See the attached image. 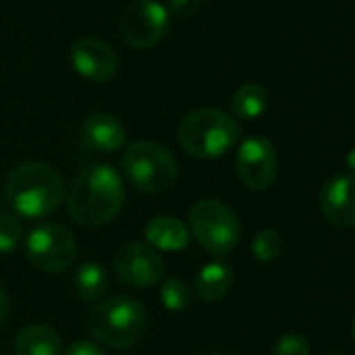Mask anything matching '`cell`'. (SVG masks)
Returning <instances> with one entry per match:
<instances>
[{"label":"cell","mask_w":355,"mask_h":355,"mask_svg":"<svg viewBox=\"0 0 355 355\" xmlns=\"http://www.w3.org/2000/svg\"><path fill=\"white\" fill-rule=\"evenodd\" d=\"M252 252H254V258L260 260V262H272L281 256L283 252V237L279 231L275 229H264L260 231L254 241H252Z\"/></svg>","instance_id":"obj_20"},{"label":"cell","mask_w":355,"mask_h":355,"mask_svg":"<svg viewBox=\"0 0 355 355\" xmlns=\"http://www.w3.org/2000/svg\"><path fill=\"white\" fill-rule=\"evenodd\" d=\"M17 355H58L60 354V337L54 329L33 324L23 329L15 341Z\"/></svg>","instance_id":"obj_16"},{"label":"cell","mask_w":355,"mask_h":355,"mask_svg":"<svg viewBox=\"0 0 355 355\" xmlns=\"http://www.w3.org/2000/svg\"><path fill=\"white\" fill-rule=\"evenodd\" d=\"M25 254L29 262L44 272H62L77 256V241L62 225L44 223L27 235Z\"/></svg>","instance_id":"obj_7"},{"label":"cell","mask_w":355,"mask_h":355,"mask_svg":"<svg viewBox=\"0 0 355 355\" xmlns=\"http://www.w3.org/2000/svg\"><path fill=\"white\" fill-rule=\"evenodd\" d=\"M189 227L198 243L214 256L233 252L241 235L235 212L216 200L198 202L189 212Z\"/></svg>","instance_id":"obj_6"},{"label":"cell","mask_w":355,"mask_h":355,"mask_svg":"<svg viewBox=\"0 0 355 355\" xmlns=\"http://www.w3.org/2000/svg\"><path fill=\"white\" fill-rule=\"evenodd\" d=\"M81 141L96 152H116L125 144V127L112 114L96 112L83 123Z\"/></svg>","instance_id":"obj_13"},{"label":"cell","mask_w":355,"mask_h":355,"mask_svg":"<svg viewBox=\"0 0 355 355\" xmlns=\"http://www.w3.org/2000/svg\"><path fill=\"white\" fill-rule=\"evenodd\" d=\"M125 202L121 175L106 164L85 166L67 191V212L79 225L96 229L112 220Z\"/></svg>","instance_id":"obj_1"},{"label":"cell","mask_w":355,"mask_h":355,"mask_svg":"<svg viewBox=\"0 0 355 355\" xmlns=\"http://www.w3.org/2000/svg\"><path fill=\"white\" fill-rule=\"evenodd\" d=\"M235 168L241 183L248 189L254 191L268 189L279 173V156L272 141L262 135L248 137L237 150Z\"/></svg>","instance_id":"obj_9"},{"label":"cell","mask_w":355,"mask_h":355,"mask_svg":"<svg viewBox=\"0 0 355 355\" xmlns=\"http://www.w3.org/2000/svg\"><path fill=\"white\" fill-rule=\"evenodd\" d=\"M177 139L181 148L196 158H218L237 144L239 125L223 110L198 108L181 119Z\"/></svg>","instance_id":"obj_3"},{"label":"cell","mask_w":355,"mask_h":355,"mask_svg":"<svg viewBox=\"0 0 355 355\" xmlns=\"http://www.w3.org/2000/svg\"><path fill=\"white\" fill-rule=\"evenodd\" d=\"M272 355H310V341L304 335H283L275 347Z\"/></svg>","instance_id":"obj_22"},{"label":"cell","mask_w":355,"mask_h":355,"mask_svg":"<svg viewBox=\"0 0 355 355\" xmlns=\"http://www.w3.org/2000/svg\"><path fill=\"white\" fill-rule=\"evenodd\" d=\"M71 64L83 79L106 83L119 71V56L110 44L98 37H81L71 48Z\"/></svg>","instance_id":"obj_11"},{"label":"cell","mask_w":355,"mask_h":355,"mask_svg":"<svg viewBox=\"0 0 355 355\" xmlns=\"http://www.w3.org/2000/svg\"><path fill=\"white\" fill-rule=\"evenodd\" d=\"M114 268L129 287H152L164 275V262L158 252L144 243H127L116 252Z\"/></svg>","instance_id":"obj_10"},{"label":"cell","mask_w":355,"mask_h":355,"mask_svg":"<svg viewBox=\"0 0 355 355\" xmlns=\"http://www.w3.org/2000/svg\"><path fill=\"white\" fill-rule=\"evenodd\" d=\"M6 314H8V302H6V295H4V291L0 289V329L4 327Z\"/></svg>","instance_id":"obj_25"},{"label":"cell","mask_w":355,"mask_h":355,"mask_svg":"<svg viewBox=\"0 0 355 355\" xmlns=\"http://www.w3.org/2000/svg\"><path fill=\"white\" fill-rule=\"evenodd\" d=\"M108 287L106 270L96 262H85L73 277V289L83 302H98Z\"/></svg>","instance_id":"obj_18"},{"label":"cell","mask_w":355,"mask_h":355,"mask_svg":"<svg viewBox=\"0 0 355 355\" xmlns=\"http://www.w3.org/2000/svg\"><path fill=\"white\" fill-rule=\"evenodd\" d=\"M148 314L131 297L116 295L100 302L89 312V333L112 349H127L144 339Z\"/></svg>","instance_id":"obj_4"},{"label":"cell","mask_w":355,"mask_h":355,"mask_svg":"<svg viewBox=\"0 0 355 355\" xmlns=\"http://www.w3.org/2000/svg\"><path fill=\"white\" fill-rule=\"evenodd\" d=\"M202 0H168V15H175L179 19H185V17H191L198 12Z\"/></svg>","instance_id":"obj_23"},{"label":"cell","mask_w":355,"mask_h":355,"mask_svg":"<svg viewBox=\"0 0 355 355\" xmlns=\"http://www.w3.org/2000/svg\"><path fill=\"white\" fill-rule=\"evenodd\" d=\"M171 15L154 0H133L125 6L119 19V31L125 44L135 50L156 46L168 31Z\"/></svg>","instance_id":"obj_8"},{"label":"cell","mask_w":355,"mask_h":355,"mask_svg":"<svg viewBox=\"0 0 355 355\" xmlns=\"http://www.w3.org/2000/svg\"><path fill=\"white\" fill-rule=\"evenodd\" d=\"M8 206L27 218H42L60 206L64 183L60 173L46 162H23L6 179Z\"/></svg>","instance_id":"obj_2"},{"label":"cell","mask_w":355,"mask_h":355,"mask_svg":"<svg viewBox=\"0 0 355 355\" xmlns=\"http://www.w3.org/2000/svg\"><path fill=\"white\" fill-rule=\"evenodd\" d=\"M160 300L168 312H185L193 302V293L181 279H166L160 289Z\"/></svg>","instance_id":"obj_19"},{"label":"cell","mask_w":355,"mask_h":355,"mask_svg":"<svg viewBox=\"0 0 355 355\" xmlns=\"http://www.w3.org/2000/svg\"><path fill=\"white\" fill-rule=\"evenodd\" d=\"M23 229L19 220L6 212H0V254L12 252L21 243Z\"/></svg>","instance_id":"obj_21"},{"label":"cell","mask_w":355,"mask_h":355,"mask_svg":"<svg viewBox=\"0 0 355 355\" xmlns=\"http://www.w3.org/2000/svg\"><path fill=\"white\" fill-rule=\"evenodd\" d=\"M146 239L162 252H179L189 243V231L179 218L156 216L146 225Z\"/></svg>","instance_id":"obj_14"},{"label":"cell","mask_w":355,"mask_h":355,"mask_svg":"<svg viewBox=\"0 0 355 355\" xmlns=\"http://www.w3.org/2000/svg\"><path fill=\"white\" fill-rule=\"evenodd\" d=\"M268 104H270V96H268L266 87L256 81H248V83L239 85L231 98L233 114L239 119H245V121L262 116L268 110Z\"/></svg>","instance_id":"obj_17"},{"label":"cell","mask_w":355,"mask_h":355,"mask_svg":"<svg viewBox=\"0 0 355 355\" xmlns=\"http://www.w3.org/2000/svg\"><path fill=\"white\" fill-rule=\"evenodd\" d=\"M233 281V268L227 262H210L196 277V293L204 302H218L231 291Z\"/></svg>","instance_id":"obj_15"},{"label":"cell","mask_w":355,"mask_h":355,"mask_svg":"<svg viewBox=\"0 0 355 355\" xmlns=\"http://www.w3.org/2000/svg\"><path fill=\"white\" fill-rule=\"evenodd\" d=\"M196 355H220V354H214V352H208V354H196Z\"/></svg>","instance_id":"obj_26"},{"label":"cell","mask_w":355,"mask_h":355,"mask_svg":"<svg viewBox=\"0 0 355 355\" xmlns=\"http://www.w3.org/2000/svg\"><path fill=\"white\" fill-rule=\"evenodd\" d=\"M123 173L127 181L144 193L168 191L179 177L175 156L156 141H133L123 154Z\"/></svg>","instance_id":"obj_5"},{"label":"cell","mask_w":355,"mask_h":355,"mask_svg":"<svg viewBox=\"0 0 355 355\" xmlns=\"http://www.w3.org/2000/svg\"><path fill=\"white\" fill-rule=\"evenodd\" d=\"M62 355H106L98 345L89 343V341H77L73 345L67 347V352Z\"/></svg>","instance_id":"obj_24"},{"label":"cell","mask_w":355,"mask_h":355,"mask_svg":"<svg viewBox=\"0 0 355 355\" xmlns=\"http://www.w3.org/2000/svg\"><path fill=\"white\" fill-rule=\"evenodd\" d=\"M355 183L349 173L331 177L320 189V210L337 229H352L355 223Z\"/></svg>","instance_id":"obj_12"}]
</instances>
